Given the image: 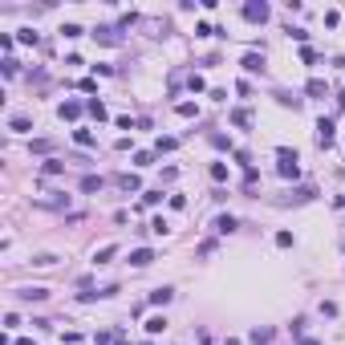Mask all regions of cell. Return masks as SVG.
<instances>
[{
	"label": "cell",
	"instance_id": "obj_29",
	"mask_svg": "<svg viewBox=\"0 0 345 345\" xmlns=\"http://www.w3.org/2000/svg\"><path fill=\"white\" fill-rule=\"evenodd\" d=\"M175 146H179L175 138H159V146H154V150H159V154H163V150H175Z\"/></svg>",
	"mask_w": 345,
	"mask_h": 345
},
{
	"label": "cell",
	"instance_id": "obj_19",
	"mask_svg": "<svg viewBox=\"0 0 345 345\" xmlns=\"http://www.w3.org/2000/svg\"><path fill=\"white\" fill-rule=\"evenodd\" d=\"M118 183H122V191H138V187H142V183H138V175H122Z\"/></svg>",
	"mask_w": 345,
	"mask_h": 345
},
{
	"label": "cell",
	"instance_id": "obj_18",
	"mask_svg": "<svg viewBox=\"0 0 345 345\" xmlns=\"http://www.w3.org/2000/svg\"><path fill=\"white\" fill-rule=\"evenodd\" d=\"M163 329H167V317H150V321H146V333H150V337L163 333Z\"/></svg>",
	"mask_w": 345,
	"mask_h": 345
},
{
	"label": "cell",
	"instance_id": "obj_11",
	"mask_svg": "<svg viewBox=\"0 0 345 345\" xmlns=\"http://www.w3.org/2000/svg\"><path fill=\"white\" fill-rule=\"evenodd\" d=\"M305 89H309V98H325V93H329V85H325L321 77H313V81H309Z\"/></svg>",
	"mask_w": 345,
	"mask_h": 345
},
{
	"label": "cell",
	"instance_id": "obj_9",
	"mask_svg": "<svg viewBox=\"0 0 345 345\" xmlns=\"http://www.w3.org/2000/svg\"><path fill=\"white\" fill-rule=\"evenodd\" d=\"M248 337H252L256 345H272V329H268V325H256V329L248 333Z\"/></svg>",
	"mask_w": 345,
	"mask_h": 345
},
{
	"label": "cell",
	"instance_id": "obj_15",
	"mask_svg": "<svg viewBox=\"0 0 345 345\" xmlns=\"http://www.w3.org/2000/svg\"><path fill=\"white\" fill-rule=\"evenodd\" d=\"M8 126H12V130H20V134H24V130H33V122H28V118H24V114H12V118H8Z\"/></svg>",
	"mask_w": 345,
	"mask_h": 345
},
{
	"label": "cell",
	"instance_id": "obj_12",
	"mask_svg": "<svg viewBox=\"0 0 345 345\" xmlns=\"http://www.w3.org/2000/svg\"><path fill=\"white\" fill-rule=\"evenodd\" d=\"M81 191H85V195L102 191V175H85V179H81Z\"/></svg>",
	"mask_w": 345,
	"mask_h": 345
},
{
	"label": "cell",
	"instance_id": "obj_31",
	"mask_svg": "<svg viewBox=\"0 0 345 345\" xmlns=\"http://www.w3.org/2000/svg\"><path fill=\"white\" fill-rule=\"evenodd\" d=\"M224 345H240V341H236V337H228V341H224Z\"/></svg>",
	"mask_w": 345,
	"mask_h": 345
},
{
	"label": "cell",
	"instance_id": "obj_2",
	"mask_svg": "<svg viewBox=\"0 0 345 345\" xmlns=\"http://www.w3.org/2000/svg\"><path fill=\"white\" fill-rule=\"evenodd\" d=\"M272 16V8L264 4V0H260V4H256V0H252V4H244V20H252V24H264Z\"/></svg>",
	"mask_w": 345,
	"mask_h": 345
},
{
	"label": "cell",
	"instance_id": "obj_30",
	"mask_svg": "<svg viewBox=\"0 0 345 345\" xmlns=\"http://www.w3.org/2000/svg\"><path fill=\"white\" fill-rule=\"evenodd\" d=\"M301 345H321V341H313V337H301Z\"/></svg>",
	"mask_w": 345,
	"mask_h": 345
},
{
	"label": "cell",
	"instance_id": "obj_20",
	"mask_svg": "<svg viewBox=\"0 0 345 345\" xmlns=\"http://www.w3.org/2000/svg\"><path fill=\"white\" fill-rule=\"evenodd\" d=\"M232 122H236V126H252V114H248V110H232Z\"/></svg>",
	"mask_w": 345,
	"mask_h": 345
},
{
	"label": "cell",
	"instance_id": "obj_24",
	"mask_svg": "<svg viewBox=\"0 0 345 345\" xmlns=\"http://www.w3.org/2000/svg\"><path fill=\"white\" fill-rule=\"evenodd\" d=\"M211 179L224 183V179H228V167H224V163H211Z\"/></svg>",
	"mask_w": 345,
	"mask_h": 345
},
{
	"label": "cell",
	"instance_id": "obj_6",
	"mask_svg": "<svg viewBox=\"0 0 345 345\" xmlns=\"http://www.w3.org/2000/svg\"><path fill=\"white\" fill-rule=\"evenodd\" d=\"M236 228H240V224H236V215H219V219H215V232H219V236H232Z\"/></svg>",
	"mask_w": 345,
	"mask_h": 345
},
{
	"label": "cell",
	"instance_id": "obj_4",
	"mask_svg": "<svg viewBox=\"0 0 345 345\" xmlns=\"http://www.w3.org/2000/svg\"><path fill=\"white\" fill-rule=\"evenodd\" d=\"M313 195H317V191H313V187H297V191H289L285 199H276V203H280V207H289V203H309Z\"/></svg>",
	"mask_w": 345,
	"mask_h": 345
},
{
	"label": "cell",
	"instance_id": "obj_14",
	"mask_svg": "<svg viewBox=\"0 0 345 345\" xmlns=\"http://www.w3.org/2000/svg\"><path fill=\"white\" fill-rule=\"evenodd\" d=\"M114 256H118V248H114V244H106L102 252H93V264H110Z\"/></svg>",
	"mask_w": 345,
	"mask_h": 345
},
{
	"label": "cell",
	"instance_id": "obj_22",
	"mask_svg": "<svg viewBox=\"0 0 345 345\" xmlns=\"http://www.w3.org/2000/svg\"><path fill=\"white\" fill-rule=\"evenodd\" d=\"M73 142H77V146H93V134H89V130H73Z\"/></svg>",
	"mask_w": 345,
	"mask_h": 345
},
{
	"label": "cell",
	"instance_id": "obj_17",
	"mask_svg": "<svg viewBox=\"0 0 345 345\" xmlns=\"http://www.w3.org/2000/svg\"><path fill=\"white\" fill-rule=\"evenodd\" d=\"M175 110H179V118H195V114H199V106H195V102H179Z\"/></svg>",
	"mask_w": 345,
	"mask_h": 345
},
{
	"label": "cell",
	"instance_id": "obj_13",
	"mask_svg": "<svg viewBox=\"0 0 345 345\" xmlns=\"http://www.w3.org/2000/svg\"><path fill=\"white\" fill-rule=\"evenodd\" d=\"M93 37L102 45H118V28H93Z\"/></svg>",
	"mask_w": 345,
	"mask_h": 345
},
{
	"label": "cell",
	"instance_id": "obj_27",
	"mask_svg": "<svg viewBox=\"0 0 345 345\" xmlns=\"http://www.w3.org/2000/svg\"><path fill=\"white\" fill-rule=\"evenodd\" d=\"M24 45H37V33H33V28H20V33H16Z\"/></svg>",
	"mask_w": 345,
	"mask_h": 345
},
{
	"label": "cell",
	"instance_id": "obj_16",
	"mask_svg": "<svg viewBox=\"0 0 345 345\" xmlns=\"http://www.w3.org/2000/svg\"><path fill=\"white\" fill-rule=\"evenodd\" d=\"M41 171H45V175H61V171H65V163H61V159H45Z\"/></svg>",
	"mask_w": 345,
	"mask_h": 345
},
{
	"label": "cell",
	"instance_id": "obj_5",
	"mask_svg": "<svg viewBox=\"0 0 345 345\" xmlns=\"http://www.w3.org/2000/svg\"><path fill=\"white\" fill-rule=\"evenodd\" d=\"M240 65H244L248 73H264V53H244Z\"/></svg>",
	"mask_w": 345,
	"mask_h": 345
},
{
	"label": "cell",
	"instance_id": "obj_23",
	"mask_svg": "<svg viewBox=\"0 0 345 345\" xmlns=\"http://www.w3.org/2000/svg\"><path fill=\"white\" fill-rule=\"evenodd\" d=\"M85 110H89V114H93V118H98V122H102V118H106V106H102V102H98V98H93V102H89V106H85Z\"/></svg>",
	"mask_w": 345,
	"mask_h": 345
},
{
	"label": "cell",
	"instance_id": "obj_21",
	"mask_svg": "<svg viewBox=\"0 0 345 345\" xmlns=\"http://www.w3.org/2000/svg\"><path fill=\"white\" fill-rule=\"evenodd\" d=\"M20 297H24V301H45V297H49V289H24Z\"/></svg>",
	"mask_w": 345,
	"mask_h": 345
},
{
	"label": "cell",
	"instance_id": "obj_10",
	"mask_svg": "<svg viewBox=\"0 0 345 345\" xmlns=\"http://www.w3.org/2000/svg\"><path fill=\"white\" fill-rule=\"evenodd\" d=\"M175 301V289H154L150 293V305H171Z\"/></svg>",
	"mask_w": 345,
	"mask_h": 345
},
{
	"label": "cell",
	"instance_id": "obj_25",
	"mask_svg": "<svg viewBox=\"0 0 345 345\" xmlns=\"http://www.w3.org/2000/svg\"><path fill=\"white\" fill-rule=\"evenodd\" d=\"M134 163H138V167H150V163H154V154H150V150H138V154H134Z\"/></svg>",
	"mask_w": 345,
	"mask_h": 345
},
{
	"label": "cell",
	"instance_id": "obj_28",
	"mask_svg": "<svg viewBox=\"0 0 345 345\" xmlns=\"http://www.w3.org/2000/svg\"><path fill=\"white\" fill-rule=\"evenodd\" d=\"M276 244L280 248H293V232H276Z\"/></svg>",
	"mask_w": 345,
	"mask_h": 345
},
{
	"label": "cell",
	"instance_id": "obj_1",
	"mask_svg": "<svg viewBox=\"0 0 345 345\" xmlns=\"http://www.w3.org/2000/svg\"><path fill=\"white\" fill-rule=\"evenodd\" d=\"M276 159H280V163H276V171H280V179H297V175H301V163H297V150H285V146H280V150H276Z\"/></svg>",
	"mask_w": 345,
	"mask_h": 345
},
{
	"label": "cell",
	"instance_id": "obj_3",
	"mask_svg": "<svg viewBox=\"0 0 345 345\" xmlns=\"http://www.w3.org/2000/svg\"><path fill=\"white\" fill-rule=\"evenodd\" d=\"M317 142H321V146H333V142H337V126H333V118H321V122H317Z\"/></svg>",
	"mask_w": 345,
	"mask_h": 345
},
{
	"label": "cell",
	"instance_id": "obj_8",
	"mask_svg": "<svg viewBox=\"0 0 345 345\" xmlns=\"http://www.w3.org/2000/svg\"><path fill=\"white\" fill-rule=\"evenodd\" d=\"M150 260H154V252H150V248H138V252H130V264H134V268H146Z\"/></svg>",
	"mask_w": 345,
	"mask_h": 345
},
{
	"label": "cell",
	"instance_id": "obj_7",
	"mask_svg": "<svg viewBox=\"0 0 345 345\" xmlns=\"http://www.w3.org/2000/svg\"><path fill=\"white\" fill-rule=\"evenodd\" d=\"M57 114L65 118V122H73V118L81 114V102H61V106H57Z\"/></svg>",
	"mask_w": 345,
	"mask_h": 345
},
{
	"label": "cell",
	"instance_id": "obj_26",
	"mask_svg": "<svg viewBox=\"0 0 345 345\" xmlns=\"http://www.w3.org/2000/svg\"><path fill=\"white\" fill-rule=\"evenodd\" d=\"M33 150H37V154H49V150H53V142H49V138H37V142H33Z\"/></svg>",
	"mask_w": 345,
	"mask_h": 345
}]
</instances>
